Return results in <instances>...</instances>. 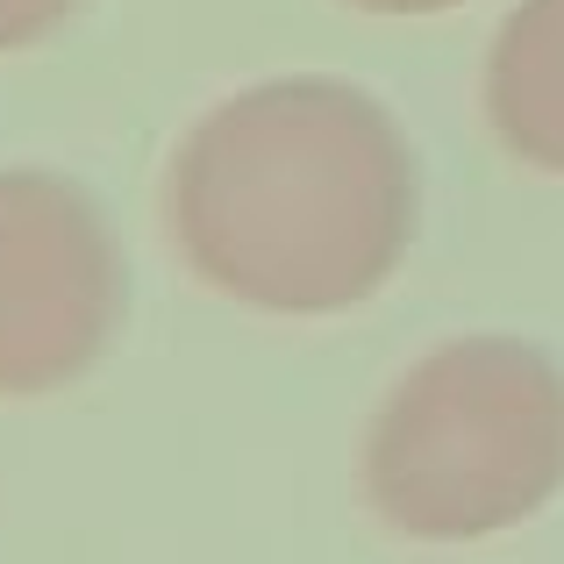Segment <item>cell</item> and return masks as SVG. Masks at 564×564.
Masks as SVG:
<instances>
[{
    "label": "cell",
    "mask_w": 564,
    "mask_h": 564,
    "mask_svg": "<svg viewBox=\"0 0 564 564\" xmlns=\"http://www.w3.org/2000/svg\"><path fill=\"white\" fill-rule=\"evenodd\" d=\"M365 508L408 543H479L564 494V365L522 336H451L386 386Z\"/></svg>",
    "instance_id": "7a4b0ae2"
},
{
    "label": "cell",
    "mask_w": 564,
    "mask_h": 564,
    "mask_svg": "<svg viewBox=\"0 0 564 564\" xmlns=\"http://www.w3.org/2000/svg\"><path fill=\"white\" fill-rule=\"evenodd\" d=\"M486 122L500 151L564 180V0H514L486 43Z\"/></svg>",
    "instance_id": "277c9868"
},
{
    "label": "cell",
    "mask_w": 564,
    "mask_h": 564,
    "mask_svg": "<svg viewBox=\"0 0 564 564\" xmlns=\"http://www.w3.org/2000/svg\"><path fill=\"white\" fill-rule=\"evenodd\" d=\"M158 207L207 293L322 322L393 286L422 180L379 94L329 72H286L236 86L186 129Z\"/></svg>",
    "instance_id": "6da1fadb"
},
{
    "label": "cell",
    "mask_w": 564,
    "mask_h": 564,
    "mask_svg": "<svg viewBox=\"0 0 564 564\" xmlns=\"http://www.w3.org/2000/svg\"><path fill=\"white\" fill-rule=\"evenodd\" d=\"M122 315L129 264L100 200L65 172L0 165V400L79 386Z\"/></svg>",
    "instance_id": "3957f363"
},
{
    "label": "cell",
    "mask_w": 564,
    "mask_h": 564,
    "mask_svg": "<svg viewBox=\"0 0 564 564\" xmlns=\"http://www.w3.org/2000/svg\"><path fill=\"white\" fill-rule=\"evenodd\" d=\"M344 8H365V14H451L465 0H344Z\"/></svg>",
    "instance_id": "8992f818"
},
{
    "label": "cell",
    "mask_w": 564,
    "mask_h": 564,
    "mask_svg": "<svg viewBox=\"0 0 564 564\" xmlns=\"http://www.w3.org/2000/svg\"><path fill=\"white\" fill-rule=\"evenodd\" d=\"M79 14V0H0V51H36Z\"/></svg>",
    "instance_id": "5b68a950"
}]
</instances>
